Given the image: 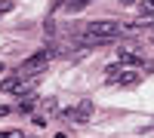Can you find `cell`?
I'll return each mask as SVG.
<instances>
[{
	"mask_svg": "<svg viewBox=\"0 0 154 138\" xmlns=\"http://www.w3.org/2000/svg\"><path fill=\"white\" fill-rule=\"evenodd\" d=\"M117 61H123V65H130V68H142V49H139L136 43L120 46L117 49Z\"/></svg>",
	"mask_w": 154,
	"mask_h": 138,
	"instance_id": "cell-3",
	"label": "cell"
},
{
	"mask_svg": "<svg viewBox=\"0 0 154 138\" xmlns=\"http://www.w3.org/2000/svg\"><path fill=\"white\" fill-rule=\"evenodd\" d=\"M120 71H123V61H117V65H111V68H108V74H105V77H108L111 83H117V77H120Z\"/></svg>",
	"mask_w": 154,
	"mask_h": 138,
	"instance_id": "cell-10",
	"label": "cell"
},
{
	"mask_svg": "<svg viewBox=\"0 0 154 138\" xmlns=\"http://www.w3.org/2000/svg\"><path fill=\"white\" fill-rule=\"evenodd\" d=\"M3 12H12V0H0V16Z\"/></svg>",
	"mask_w": 154,
	"mask_h": 138,
	"instance_id": "cell-12",
	"label": "cell"
},
{
	"mask_svg": "<svg viewBox=\"0 0 154 138\" xmlns=\"http://www.w3.org/2000/svg\"><path fill=\"white\" fill-rule=\"evenodd\" d=\"M34 107H37V98H34V95H25L22 101H19V110H22V114H31Z\"/></svg>",
	"mask_w": 154,
	"mask_h": 138,
	"instance_id": "cell-8",
	"label": "cell"
},
{
	"mask_svg": "<svg viewBox=\"0 0 154 138\" xmlns=\"http://www.w3.org/2000/svg\"><path fill=\"white\" fill-rule=\"evenodd\" d=\"M120 3H123V6H136V0H120Z\"/></svg>",
	"mask_w": 154,
	"mask_h": 138,
	"instance_id": "cell-15",
	"label": "cell"
},
{
	"mask_svg": "<svg viewBox=\"0 0 154 138\" xmlns=\"http://www.w3.org/2000/svg\"><path fill=\"white\" fill-rule=\"evenodd\" d=\"M56 52H53V46L49 49H40V52H34L31 58H25L22 61V68H19V74H40V68H46V61L53 58Z\"/></svg>",
	"mask_w": 154,
	"mask_h": 138,
	"instance_id": "cell-1",
	"label": "cell"
},
{
	"mask_svg": "<svg viewBox=\"0 0 154 138\" xmlns=\"http://www.w3.org/2000/svg\"><path fill=\"white\" fill-rule=\"evenodd\" d=\"M9 114H12V107H6V104L0 107V117H9Z\"/></svg>",
	"mask_w": 154,
	"mask_h": 138,
	"instance_id": "cell-14",
	"label": "cell"
},
{
	"mask_svg": "<svg viewBox=\"0 0 154 138\" xmlns=\"http://www.w3.org/2000/svg\"><path fill=\"white\" fill-rule=\"evenodd\" d=\"M89 117H93V101L83 98V101L74 107V123H89Z\"/></svg>",
	"mask_w": 154,
	"mask_h": 138,
	"instance_id": "cell-4",
	"label": "cell"
},
{
	"mask_svg": "<svg viewBox=\"0 0 154 138\" xmlns=\"http://www.w3.org/2000/svg\"><path fill=\"white\" fill-rule=\"evenodd\" d=\"M142 16H154V0H142Z\"/></svg>",
	"mask_w": 154,
	"mask_h": 138,
	"instance_id": "cell-11",
	"label": "cell"
},
{
	"mask_svg": "<svg viewBox=\"0 0 154 138\" xmlns=\"http://www.w3.org/2000/svg\"><path fill=\"white\" fill-rule=\"evenodd\" d=\"M139 83V71L136 68H123L120 77H117V86H136Z\"/></svg>",
	"mask_w": 154,
	"mask_h": 138,
	"instance_id": "cell-5",
	"label": "cell"
},
{
	"mask_svg": "<svg viewBox=\"0 0 154 138\" xmlns=\"http://www.w3.org/2000/svg\"><path fill=\"white\" fill-rule=\"evenodd\" d=\"M3 71H6V65H3V61H0V74H3Z\"/></svg>",
	"mask_w": 154,
	"mask_h": 138,
	"instance_id": "cell-16",
	"label": "cell"
},
{
	"mask_svg": "<svg viewBox=\"0 0 154 138\" xmlns=\"http://www.w3.org/2000/svg\"><path fill=\"white\" fill-rule=\"evenodd\" d=\"M3 135H6V138H22V129H6Z\"/></svg>",
	"mask_w": 154,
	"mask_h": 138,
	"instance_id": "cell-13",
	"label": "cell"
},
{
	"mask_svg": "<svg viewBox=\"0 0 154 138\" xmlns=\"http://www.w3.org/2000/svg\"><path fill=\"white\" fill-rule=\"evenodd\" d=\"M123 28L117 22H108V19H99V22H89L86 25V34H96V37H105V40H114Z\"/></svg>",
	"mask_w": 154,
	"mask_h": 138,
	"instance_id": "cell-2",
	"label": "cell"
},
{
	"mask_svg": "<svg viewBox=\"0 0 154 138\" xmlns=\"http://www.w3.org/2000/svg\"><path fill=\"white\" fill-rule=\"evenodd\" d=\"M22 83V74H12V77H6L3 83H0V92H16Z\"/></svg>",
	"mask_w": 154,
	"mask_h": 138,
	"instance_id": "cell-6",
	"label": "cell"
},
{
	"mask_svg": "<svg viewBox=\"0 0 154 138\" xmlns=\"http://www.w3.org/2000/svg\"><path fill=\"white\" fill-rule=\"evenodd\" d=\"M86 3H93V0H65V9L68 12H80Z\"/></svg>",
	"mask_w": 154,
	"mask_h": 138,
	"instance_id": "cell-9",
	"label": "cell"
},
{
	"mask_svg": "<svg viewBox=\"0 0 154 138\" xmlns=\"http://www.w3.org/2000/svg\"><path fill=\"white\" fill-rule=\"evenodd\" d=\"M40 114H46V117L59 114V101H56V98H43V101H40Z\"/></svg>",
	"mask_w": 154,
	"mask_h": 138,
	"instance_id": "cell-7",
	"label": "cell"
}]
</instances>
